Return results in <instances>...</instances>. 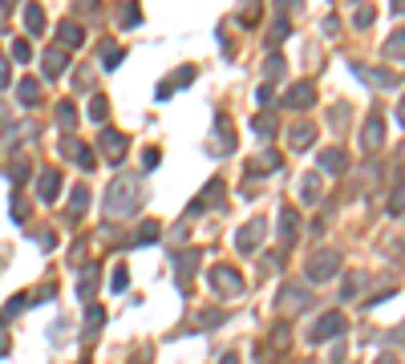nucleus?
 Returning <instances> with one entry per match:
<instances>
[{
	"label": "nucleus",
	"instance_id": "13",
	"mask_svg": "<svg viewBox=\"0 0 405 364\" xmlns=\"http://www.w3.org/2000/svg\"><path fill=\"white\" fill-rule=\"evenodd\" d=\"M296 235H300V214H296V207H284L280 211V243L288 247Z\"/></svg>",
	"mask_w": 405,
	"mask_h": 364
},
{
	"label": "nucleus",
	"instance_id": "48",
	"mask_svg": "<svg viewBox=\"0 0 405 364\" xmlns=\"http://www.w3.org/2000/svg\"><path fill=\"white\" fill-rule=\"evenodd\" d=\"M377 364H397V356H389V352H385V356H381Z\"/></svg>",
	"mask_w": 405,
	"mask_h": 364
},
{
	"label": "nucleus",
	"instance_id": "6",
	"mask_svg": "<svg viewBox=\"0 0 405 364\" xmlns=\"http://www.w3.org/2000/svg\"><path fill=\"white\" fill-rule=\"evenodd\" d=\"M264 235H267V223L264 219H247V223L240 227V235H235V247H240L243 255H252L260 243H264Z\"/></svg>",
	"mask_w": 405,
	"mask_h": 364
},
{
	"label": "nucleus",
	"instance_id": "18",
	"mask_svg": "<svg viewBox=\"0 0 405 364\" xmlns=\"http://www.w3.org/2000/svg\"><path fill=\"white\" fill-rule=\"evenodd\" d=\"M41 69H45V77H61V69H65V49H61V45L41 57Z\"/></svg>",
	"mask_w": 405,
	"mask_h": 364
},
{
	"label": "nucleus",
	"instance_id": "19",
	"mask_svg": "<svg viewBox=\"0 0 405 364\" xmlns=\"http://www.w3.org/2000/svg\"><path fill=\"white\" fill-rule=\"evenodd\" d=\"M86 207H89V187H73L69 190V219H81V214H86Z\"/></svg>",
	"mask_w": 405,
	"mask_h": 364
},
{
	"label": "nucleus",
	"instance_id": "17",
	"mask_svg": "<svg viewBox=\"0 0 405 364\" xmlns=\"http://www.w3.org/2000/svg\"><path fill=\"white\" fill-rule=\"evenodd\" d=\"M37 194H41V202H53L57 194H61V175H57V170H41Z\"/></svg>",
	"mask_w": 405,
	"mask_h": 364
},
{
	"label": "nucleus",
	"instance_id": "16",
	"mask_svg": "<svg viewBox=\"0 0 405 364\" xmlns=\"http://www.w3.org/2000/svg\"><path fill=\"white\" fill-rule=\"evenodd\" d=\"M344 166H349V154H344L341 146H332V150L320 154V170H324V175H344Z\"/></svg>",
	"mask_w": 405,
	"mask_h": 364
},
{
	"label": "nucleus",
	"instance_id": "40",
	"mask_svg": "<svg viewBox=\"0 0 405 364\" xmlns=\"http://www.w3.org/2000/svg\"><path fill=\"white\" fill-rule=\"evenodd\" d=\"M255 101H260V105H264V110H267V105L276 101V93H272V85H260V89H255Z\"/></svg>",
	"mask_w": 405,
	"mask_h": 364
},
{
	"label": "nucleus",
	"instance_id": "8",
	"mask_svg": "<svg viewBox=\"0 0 405 364\" xmlns=\"http://www.w3.org/2000/svg\"><path fill=\"white\" fill-rule=\"evenodd\" d=\"M61 154H69L81 170H93V166H98V162H93V150H89L81 138H73V134H65V138H61Z\"/></svg>",
	"mask_w": 405,
	"mask_h": 364
},
{
	"label": "nucleus",
	"instance_id": "1",
	"mask_svg": "<svg viewBox=\"0 0 405 364\" xmlns=\"http://www.w3.org/2000/svg\"><path fill=\"white\" fill-rule=\"evenodd\" d=\"M142 202H146V190H142L138 178H118L110 187V194H106V211L114 219H126L130 211H138Z\"/></svg>",
	"mask_w": 405,
	"mask_h": 364
},
{
	"label": "nucleus",
	"instance_id": "41",
	"mask_svg": "<svg viewBox=\"0 0 405 364\" xmlns=\"http://www.w3.org/2000/svg\"><path fill=\"white\" fill-rule=\"evenodd\" d=\"M9 81H13V69H9V57L0 53V89L9 85Z\"/></svg>",
	"mask_w": 405,
	"mask_h": 364
},
{
	"label": "nucleus",
	"instance_id": "35",
	"mask_svg": "<svg viewBox=\"0 0 405 364\" xmlns=\"http://www.w3.org/2000/svg\"><path fill=\"white\" fill-rule=\"evenodd\" d=\"M57 122H61L65 130H69V126H73V122H77V110H73V105H69V101H61V105H57Z\"/></svg>",
	"mask_w": 405,
	"mask_h": 364
},
{
	"label": "nucleus",
	"instance_id": "9",
	"mask_svg": "<svg viewBox=\"0 0 405 364\" xmlns=\"http://www.w3.org/2000/svg\"><path fill=\"white\" fill-rule=\"evenodd\" d=\"M312 142H317V126H312V122H300V126L288 130V146H292L296 154H304Z\"/></svg>",
	"mask_w": 405,
	"mask_h": 364
},
{
	"label": "nucleus",
	"instance_id": "53",
	"mask_svg": "<svg viewBox=\"0 0 405 364\" xmlns=\"http://www.w3.org/2000/svg\"><path fill=\"white\" fill-rule=\"evenodd\" d=\"M81 364H86V360H81Z\"/></svg>",
	"mask_w": 405,
	"mask_h": 364
},
{
	"label": "nucleus",
	"instance_id": "26",
	"mask_svg": "<svg viewBox=\"0 0 405 364\" xmlns=\"http://www.w3.org/2000/svg\"><path fill=\"white\" fill-rule=\"evenodd\" d=\"M280 308H284V312H300V308H308V296H304V291H284V296H280Z\"/></svg>",
	"mask_w": 405,
	"mask_h": 364
},
{
	"label": "nucleus",
	"instance_id": "29",
	"mask_svg": "<svg viewBox=\"0 0 405 364\" xmlns=\"http://www.w3.org/2000/svg\"><path fill=\"white\" fill-rule=\"evenodd\" d=\"M93 279H98V267H86V271H81V288H77L81 300H93Z\"/></svg>",
	"mask_w": 405,
	"mask_h": 364
},
{
	"label": "nucleus",
	"instance_id": "28",
	"mask_svg": "<svg viewBox=\"0 0 405 364\" xmlns=\"http://www.w3.org/2000/svg\"><path fill=\"white\" fill-rule=\"evenodd\" d=\"M101 65H106V69H118V65H122V49L106 41V45H101Z\"/></svg>",
	"mask_w": 405,
	"mask_h": 364
},
{
	"label": "nucleus",
	"instance_id": "12",
	"mask_svg": "<svg viewBox=\"0 0 405 364\" xmlns=\"http://www.w3.org/2000/svg\"><path fill=\"white\" fill-rule=\"evenodd\" d=\"M361 142H365V150H381V142H385V118H381V113H373V118L365 122Z\"/></svg>",
	"mask_w": 405,
	"mask_h": 364
},
{
	"label": "nucleus",
	"instance_id": "52",
	"mask_svg": "<svg viewBox=\"0 0 405 364\" xmlns=\"http://www.w3.org/2000/svg\"><path fill=\"white\" fill-rule=\"evenodd\" d=\"M0 4H4V9H13V4H16V0H0Z\"/></svg>",
	"mask_w": 405,
	"mask_h": 364
},
{
	"label": "nucleus",
	"instance_id": "11",
	"mask_svg": "<svg viewBox=\"0 0 405 364\" xmlns=\"http://www.w3.org/2000/svg\"><path fill=\"white\" fill-rule=\"evenodd\" d=\"M190 81H195V65H183L178 73H170V77L163 81V85H158V98H175V89L190 85Z\"/></svg>",
	"mask_w": 405,
	"mask_h": 364
},
{
	"label": "nucleus",
	"instance_id": "2",
	"mask_svg": "<svg viewBox=\"0 0 405 364\" xmlns=\"http://www.w3.org/2000/svg\"><path fill=\"white\" fill-rule=\"evenodd\" d=\"M211 288H215V296L235 300V296H243V276L235 271V267L219 264V267H211Z\"/></svg>",
	"mask_w": 405,
	"mask_h": 364
},
{
	"label": "nucleus",
	"instance_id": "25",
	"mask_svg": "<svg viewBox=\"0 0 405 364\" xmlns=\"http://www.w3.org/2000/svg\"><path fill=\"white\" fill-rule=\"evenodd\" d=\"M300 199H304V202H317V199H320V175H308V178L300 182Z\"/></svg>",
	"mask_w": 405,
	"mask_h": 364
},
{
	"label": "nucleus",
	"instance_id": "46",
	"mask_svg": "<svg viewBox=\"0 0 405 364\" xmlns=\"http://www.w3.org/2000/svg\"><path fill=\"white\" fill-rule=\"evenodd\" d=\"M357 284H361V279L349 276V284H344V300H353V296H357Z\"/></svg>",
	"mask_w": 405,
	"mask_h": 364
},
{
	"label": "nucleus",
	"instance_id": "7",
	"mask_svg": "<svg viewBox=\"0 0 405 364\" xmlns=\"http://www.w3.org/2000/svg\"><path fill=\"white\" fill-rule=\"evenodd\" d=\"M199 271V251H175V276H178V291H190V279Z\"/></svg>",
	"mask_w": 405,
	"mask_h": 364
},
{
	"label": "nucleus",
	"instance_id": "51",
	"mask_svg": "<svg viewBox=\"0 0 405 364\" xmlns=\"http://www.w3.org/2000/svg\"><path fill=\"white\" fill-rule=\"evenodd\" d=\"M219 364H240V360H235V356H231V352H227V356H223V360H219Z\"/></svg>",
	"mask_w": 405,
	"mask_h": 364
},
{
	"label": "nucleus",
	"instance_id": "36",
	"mask_svg": "<svg viewBox=\"0 0 405 364\" xmlns=\"http://www.w3.org/2000/svg\"><path fill=\"white\" fill-rule=\"evenodd\" d=\"M373 16H377V13H373V4H361V9L353 13V25L365 28V25H373Z\"/></svg>",
	"mask_w": 405,
	"mask_h": 364
},
{
	"label": "nucleus",
	"instance_id": "15",
	"mask_svg": "<svg viewBox=\"0 0 405 364\" xmlns=\"http://www.w3.org/2000/svg\"><path fill=\"white\" fill-rule=\"evenodd\" d=\"M288 105H292V110H308V105H317V85H312V81H300V85H292Z\"/></svg>",
	"mask_w": 405,
	"mask_h": 364
},
{
	"label": "nucleus",
	"instance_id": "33",
	"mask_svg": "<svg viewBox=\"0 0 405 364\" xmlns=\"http://www.w3.org/2000/svg\"><path fill=\"white\" fill-rule=\"evenodd\" d=\"M389 214H393V219H401V214H405V187H397L389 194Z\"/></svg>",
	"mask_w": 405,
	"mask_h": 364
},
{
	"label": "nucleus",
	"instance_id": "42",
	"mask_svg": "<svg viewBox=\"0 0 405 364\" xmlns=\"http://www.w3.org/2000/svg\"><path fill=\"white\" fill-rule=\"evenodd\" d=\"M158 162H163V154L154 150V146H150V150H146V154H142V166H146V170H154V166H158Z\"/></svg>",
	"mask_w": 405,
	"mask_h": 364
},
{
	"label": "nucleus",
	"instance_id": "27",
	"mask_svg": "<svg viewBox=\"0 0 405 364\" xmlns=\"http://www.w3.org/2000/svg\"><path fill=\"white\" fill-rule=\"evenodd\" d=\"M81 41H86V33L77 25H61V49H77Z\"/></svg>",
	"mask_w": 405,
	"mask_h": 364
},
{
	"label": "nucleus",
	"instance_id": "37",
	"mask_svg": "<svg viewBox=\"0 0 405 364\" xmlns=\"http://www.w3.org/2000/svg\"><path fill=\"white\" fill-rule=\"evenodd\" d=\"M9 175H13V182H16V187H21V182H25V178H29V158H16V162H13V170H9Z\"/></svg>",
	"mask_w": 405,
	"mask_h": 364
},
{
	"label": "nucleus",
	"instance_id": "34",
	"mask_svg": "<svg viewBox=\"0 0 405 364\" xmlns=\"http://www.w3.org/2000/svg\"><path fill=\"white\" fill-rule=\"evenodd\" d=\"M106 113H110V101H106V98L89 101V118H93V122H106Z\"/></svg>",
	"mask_w": 405,
	"mask_h": 364
},
{
	"label": "nucleus",
	"instance_id": "44",
	"mask_svg": "<svg viewBox=\"0 0 405 364\" xmlns=\"http://www.w3.org/2000/svg\"><path fill=\"white\" fill-rule=\"evenodd\" d=\"M9 352H13V340H9V332H4V328H0V356H9Z\"/></svg>",
	"mask_w": 405,
	"mask_h": 364
},
{
	"label": "nucleus",
	"instance_id": "14",
	"mask_svg": "<svg viewBox=\"0 0 405 364\" xmlns=\"http://www.w3.org/2000/svg\"><path fill=\"white\" fill-rule=\"evenodd\" d=\"M219 199H223V182H219V178H211V182H207V190H202V199H195V202H190V214L211 211V207H215Z\"/></svg>",
	"mask_w": 405,
	"mask_h": 364
},
{
	"label": "nucleus",
	"instance_id": "30",
	"mask_svg": "<svg viewBox=\"0 0 405 364\" xmlns=\"http://www.w3.org/2000/svg\"><path fill=\"white\" fill-rule=\"evenodd\" d=\"M101 324H106V308H98V303H89V312H86V332H98Z\"/></svg>",
	"mask_w": 405,
	"mask_h": 364
},
{
	"label": "nucleus",
	"instance_id": "39",
	"mask_svg": "<svg viewBox=\"0 0 405 364\" xmlns=\"http://www.w3.org/2000/svg\"><path fill=\"white\" fill-rule=\"evenodd\" d=\"M13 57H16V61H29V57H33L29 41H13Z\"/></svg>",
	"mask_w": 405,
	"mask_h": 364
},
{
	"label": "nucleus",
	"instance_id": "47",
	"mask_svg": "<svg viewBox=\"0 0 405 364\" xmlns=\"http://www.w3.org/2000/svg\"><path fill=\"white\" fill-rule=\"evenodd\" d=\"M397 122H401V126H405V98L397 101Z\"/></svg>",
	"mask_w": 405,
	"mask_h": 364
},
{
	"label": "nucleus",
	"instance_id": "31",
	"mask_svg": "<svg viewBox=\"0 0 405 364\" xmlns=\"http://www.w3.org/2000/svg\"><path fill=\"white\" fill-rule=\"evenodd\" d=\"M126 284H130V267H126V264H118V267H114V276H110V291H126Z\"/></svg>",
	"mask_w": 405,
	"mask_h": 364
},
{
	"label": "nucleus",
	"instance_id": "43",
	"mask_svg": "<svg viewBox=\"0 0 405 364\" xmlns=\"http://www.w3.org/2000/svg\"><path fill=\"white\" fill-rule=\"evenodd\" d=\"M25 214H29V207H25V199L16 194V199H13V219H16V223H25Z\"/></svg>",
	"mask_w": 405,
	"mask_h": 364
},
{
	"label": "nucleus",
	"instance_id": "24",
	"mask_svg": "<svg viewBox=\"0 0 405 364\" xmlns=\"http://www.w3.org/2000/svg\"><path fill=\"white\" fill-rule=\"evenodd\" d=\"M276 166H280V154L264 150V154H260V158H255V162H252V175H272Z\"/></svg>",
	"mask_w": 405,
	"mask_h": 364
},
{
	"label": "nucleus",
	"instance_id": "23",
	"mask_svg": "<svg viewBox=\"0 0 405 364\" xmlns=\"http://www.w3.org/2000/svg\"><path fill=\"white\" fill-rule=\"evenodd\" d=\"M25 25H29V33H33V37L45 28V9H41V4H29V9H25Z\"/></svg>",
	"mask_w": 405,
	"mask_h": 364
},
{
	"label": "nucleus",
	"instance_id": "49",
	"mask_svg": "<svg viewBox=\"0 0 405 364\" xmlns=\"http://www.w3.org/2000/svg\"><path fill=\"white\" fill-rule=\"evenodd\" d=\"M4 122H9V110H4V101H0V126H4Z\"/></svg>",
	"mask_w": 405,
	"mask_h": 364
},
{
	"label": "nucleus",
	"instance_id": "45",
	"mask_svg": "<svg viewBox=\"0 0 405 364\" xmlns=\"http://www.w3.org/2000/svg\"><path fill=\"white\" fill-rule=\"evenodd\" d=\"M288 37V25H284V21H276V25H272V41H284Z\"/></svg>",
	"mask_w": 405,
	"mask_h": 364
},
{
	"label": "nucleus",
	"instance_id": "20",
	"mask_svg": "<svg viewBox=\"0 0 405 364\" xmlns=\"http://www.w3.org/2000/svg\"><path fill=\"white\" fill-rule=\"evenodd\" d=\"M158 235H163V223H142L138 231H134V239H130V247H150Z\"/></svg>",
	"mask_w": 405,
	"mask_h": 364
},
{
	"label": "nucleus",
	"instance_id": "3",
	"mask_svg": "<svg viewBox=\"0 0 405 364\" xmlns=\"http://www.w3.org/2000/svg\"><path fill=\"white\" fill-rule=\"evenodd\" d=\"M98 146H101V158H106V162H122V158H126V150H130V138L122 134V130L106 126L98 134Z\"/></svg>",
	"mask_w": 405,
	"mask_h": 364
},
{
	"label": "nucleus",
	"instance_id": "10",
	"mask_svg": "<svg viewBox=\"0 0 405 364\" xmlns=\"http://www.w3.org/2000/svg\"><path fill=\"white\" fill-rule=\"evenodd\" d=\"M353 73L361 77V81H369V85H377V89H393V85H397V77H393L389 69H369V65H353Z\"/></svg>",
	"mask_w": 405,
	"mask_h": 364
},
{
	"label": "nucleus",
	"instance_id": "22",
	"mask_svg": "<svg viewBox=\"0 0 405 364\" xmlns=\"http://www.w3.org/2000/svg\"><path fill=\"white\" fill-rule=\"evenodd\" d=\"M252 130H255V138H276V118H267V113H255L252 118Z\"/></svg>",
	"mask_w": 405,
	"mask_h": 364
},
{
	"label": "nucleus",
	"instance_id": "21",
	"mask_svg": "<svg viewBox=\"0 0 405 364\" xmlns=\"http://www.w3.org/2000/svg\"><path fill=\"white\" fill-rule=\"evenodd\" d=\"M16 89H21V93H16L21 105H37V101H41V81H37V77H25Z\"/></svg>",
	"mask_w": 405,
	"mask_h": 364
},
{
	"label": "nucleus",
	"instance_id": "4",
	"mask_svg": "<svg viewBox=\"0 0 405 364\" xmlns=\"http://www.w3.org/2000/svg\"><path fill=\"white\" fill-rule=\"evenodd\" d=\"M344 328H349V320H344L341 312H324L317 324L308 328V340H312V344H324V340H337Z\"/></svg>",
	"mask_w": 405,
	"mask_h": 364
},
{
	"label": "nucleus",
	"instance_id": "5",
	"mask_svg": "<svg viewBox=\"0 0 405 364\" xmlns=\"http://www.w3.org/2000/svg\"><path fill=\"white\" fill-rule=\"evenodd\" d=\"M337 271H341V255H337V251H317L312 259H308V279H312V284L332 279Z\"/></svg>",
	"mask_w": 405,
	"mask_h": 364
},
{
	"label": "nucleus",
	"instance_id": "50",
	"mask_svg": "<svg viewBox=\"0 0 405 364\" xmlns=\"http://www.w3.org/2000/svg\"><path fill=\"white\" fill-rule=\"evenodd\" d=\"M393 13H405V0H393Z\"/></svg>",
	"mask_w": 405,
	"mask_h": 364
},
{
	"label": "nucleus",
	"instance_id": "38",
	"mask_svg": "<svg viewBox=\"0 0 405 364\" xmlns=\"http://www.w3.org/2000/svg\"><path fill=\"white\" fill-rule=\"evenodd\" d=\"M264 73H267V81H272V77H280V73H284V57H276V53H272V57H267V69H264Z\"/></svg>",
	"mask_w": 405,
	"mask_h": 364
},
{
	"label": "nucleus",
	"instance_id": "32",
	"mask_svg": "<svg viewBox=\"0 0 405 364\" xmlns=\"http://www.w3.org/2000/svg\"><path fill=\"white\" fill-rule=\"evenodd\" d=\"M397 53H405V28H397V33L385 41V57H397Z\"/></svg>",
	"mask_w": 405,
	"mask_h": 364
}]
</instances>
